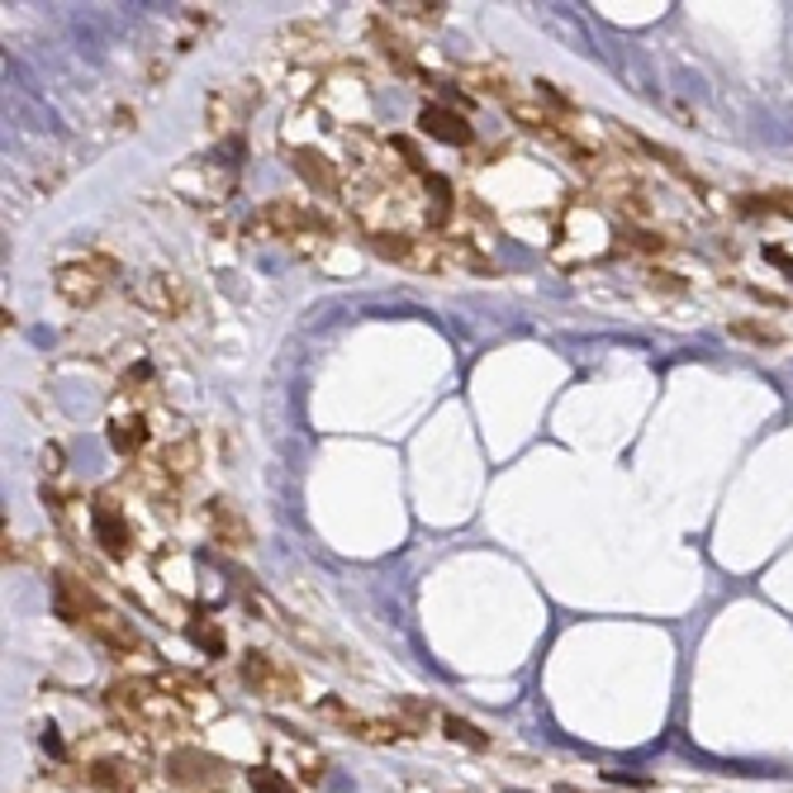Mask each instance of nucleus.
Listing matches in <instances>:
<instances>
[{
	"label": "nucleus",
	"mask_w": 793,
	"mask_h": 793,
	"mask_svg": "<svg viewBox=\"0 0 793 793\" xmlns=\"http://www.w3.org/2000/svg\"><path fill=\"white\" fill-rule=\"evenodd\" d=\"M381 10L390 14L395 24H442V14H446L442 0H395V5H381Z\"/></svg>",
	"instance_id": "nucleus-17"
},
{
	"label": "nucleus",
	"mask_w": 793,
	"mask_h": 793,
	"mask_svg": "<svg viewBox=\"0 0 793 793\" xmlns=\"http://www.w3.org/2000/svg\"><path fill=\"white\" fill-rule=\"evenodd\" d=\"M77 167V162H67V157H53V162H43L38 167V177H34V195H53L57 185L67 181V171Z\"/></svg>",
	"instance_id": "nucleus-23"
},
{
	"label": "nucleus",
	"mask_w": 793,
	"mask_h": 793,
	"mask_svg": "<svg viewBox=\"0 0 793 793\" xmlns=\"http://www.w3.org/2000/svg\"><path fill=\"white\" fill-rule=\"evenodd\" d=\"M319 717L338 723L342 732H352V737H362V741H399V737H409V732H404L395 717H390V723H376V717L348 709L342 699H324V703H319Z\"/></svg>",
	"instance_id": "nucleus-9"
},
{
	"label": "nucleus",
	"mask_w": 793,
	"mask_h": 793,
	"mask_svg": "<svg viewBox=\"0 0 793 793\" xmlns=\"http://www.w3.org/2000/svg\"><path fill=\"white\" fill-rule=\"evenodd\" d=\"M627 248H637V252H666L670 248V238H660V234H642V228H627Z\"/></svg>",
	"instance_id": "nucleus-24"
},
{
	"label": "nucleus",
	"mask_w": 793,
	"mask_h": 793,
	"mask_svg": "<svg viewBox=\"0 0 793 793\" xmlns=\"http://www.w3.org/2000/svg\"><path fill=\"white\" fill-rule=\"evenodd\" d=\"M766 257H770V262H780V267L789 271V276H793V257H789L784 248H766Z\"/></svg>",
	"instance_id": "nucleus-28"
},
{
	"label": "nucleus",
	"mask_w": 793,
	"mask_h": 793,
	"mask_svg": "<svg viewBox=\"0 0 793 793\" xmlns=\"http://www.w3.org/2000/svg\"><path fill=\"white\" fill-rule=\"evenodd\" d=\"M114 276H120V262H114L110 252H86L77 257V262H67V267H57V295L67 299L71 309H91L100 295L114 285Z\"/></svg>",
	"instance_id": "nucleus-2"
},
{
	"label": "nucleus",
	"mask_w": 793,
	"mask_h": 793,
	"mask_svg": "<svg viewBox=\"0 0 793 793\" xmlns=\"http://www.w3.org/2000/svg\"><path fill=\"white\" fill-rule=\"evenodd\" d=\"M442 727H446V737H452L456 746H471V751H485V746H489L485 732L475 727V723H466V717H456V713H446Z\"/></svg>",
	"instance_id": "nucleus-22"
},
{
	"label": "nucleus",
	"mask_w": 793,
	"mask_h": 793,
	"mask_svg": "<svg viewBox=\"0 0 793 793\" xmlns=\"http://www.w3.org/2000/svg\"><path fill=\"white\" fill-rule=\"evenodd\" d=\"M727 333L741 338V342H756V348H780V342H784L780 328H774V324H756V319H737Z\"/></svg>",
	"instance_id": "nucleus-20"
},
{
	"label": "nucleus",
	"mask_w": 793,
	"mask_h": 793,
	"mask_svg": "<svg viewBox=\"0 0 793 793\" xmlns=\"http://www.w3.org/2000/svg\"><path fill=\"white\" fill-rule=\"evenodd\" d=\"M110 446L120 456H138L143 446H148V423H143L138 414H128V418H110Z\"/></svg>",
	"instance_id": "nucleus-16"
},
{
	"label": "nucleus",
	"mask_w": 793,
	"mask_h": 793,
	"mask_svg": "<svg viewBox=\"0 0 793 793\" xmlns=\"http://www.w3.org/2000/svg\"><path fill=\"white\" fill-rule=\"evenodd\" d=\"M53 603H57V618H63V623H71L77 632L91 627V618L105 609V603L95 599V589L86 585V580H77L71 570H57V575H53Z\"/></svg>",
	"instance_id": "nucleus-6"
},
{
	"label": "nucleus",
	"mask_w": 793,
	"mask_h": 793,
	"mask_svg": "<svg viewBox=\"0 0 793 793\" xmlns=\"http://www.w3.org/2000/svg\"><path fill=\"white\" fill-rule=\"evenodd\" d=\"M91 528H95L100 552H105L110 560H128V556H134V528H128V518H124L120 503H110L105 495H100L91 503Z\"/></svg>",
	"instance_id": "nucleus-8"
},
{
	"label": "nucleus",
	"mask_w": 793,
	"mask_h": 793,
	"mask_svg": "<svg viewBox=\"0 0 793 793\" xmlns=\"http://www.w3.org/2000/svg\"><path fill=\"white\" fill-rule=\"evenodd\" d=\"M371 43H376L381 57H385V63H390L395 71H414V48H409V38L399 34L395 20H390L385 10L376 14V20H371Z\"/></svg>",
	"instance_id": "nucleus-13"
},
{
	"label": "nucleus",
	"mask_w": 793,
	"mask_h": 793,
	"mask_svg": "<svg viewBox=\"0 0 793 793\" xmlns=\"http://www.w3.org/2000/svg\"><path fill=\"white\" fill-rule=\"evenodd\" d=\"M86 637H95L105 652H114V656H138L143 652V637L134 632V623L128 618H120V613H110V609H100L95 618H91V627H86Z\"/></svg>",
	"instance_id": "nucleus-11"
},
{
	"label": "nucleus",
	"mask_w": 793,
	"mask_h": 793,
	"mask_svg": "<svg viewBox=\"0 0 793 793\" xmlns=\"http://www.w3.org/2000/svg\"><path fill=\"white\" fill-rule=\"evenodd\" d=\"M242 684H248L252 694L276 699V703L299 699V680H295V670H291V666H281V660H276V656H267V652H248V656H242Z\"/></svg>",
	"instance_id": "nucleus-4"
},
{
	"label": "nucleus",
	"mask_w": 793,
	"mask_h": 793,
	"mask_svg": "<svg viewBox=\"0 0 793 793\" xmlns=\"http://www.w3.org/2000/svg\"><path fill=\"white\" fill-rule=\"evenodd\" d=\"M191 642H195V646H205L209 656H224V652H228V642H224V627L214 623L209 613H200L195 623H191Z\"/></svg>",
	"instance_id": "nucleus-21"
},
{
	"label": "nucleus",
	"mask_w": 793,
	"mask_h": 793,
	"mask_svg": "<svg viewBox=\"0 0 793 793\" xmlns=\"http://www.w3.org/2000/svg\"><path fill=\"white\" fill-rule=\"evenodd\" d=\"M461 86H471V91H480L489 100H509V105H518L509 71H499V67H461Z\"/></svg>",
	"instance_id": "nucleus-15"
},
{
	"label": "nucleus",
	"mask_w": 793,
	"mask_h": 793,
	"mask_svg": "<svg viewBox=\"0 0 793 793\" xmlns=\"http://www.w3.org/2000/svg\"><path fill=\"white\" fill-rule=\"evenodd\" d=\"M86 784H100V789L128 793V789H134V774H128V766H114V760H95V766L86 770Z\"/></svg>",
	"instance_id": "nucleus-19"
},
{
	"label": "nucleus",
	"mask_w": 793,
	"mask_h": 793,
	"mask_svg": "<svg viewBox=\"0 0 793 793\" xmlns=\"http://www.w3.org/2000/svg\"><path fill=\"white\" fill-rule=\"evenodd\" d=\"M110 124H114V128H110V134H134V128H138V110H134V105H124V110H114V120H110Z\"/></svg>",
	"instance_id": "nucleus-26"
},
{
	"label": "nucleus",
	"mask_w": 793,
	"mask_h": 793,
	"mask_svg": "<svg viewBox=\"0 0 793 793\" xmlns=\"http://www.w3.org/2000/svg\"><path fill=\"white\" fill-rule=\"evenodd\" d=\"M252 784H257V789H262V793H295L291 784H285V780H281V774H271V770H262V766H257V770H252Z\"/></svg>",
	"instance_id": "nucleus-25"
},
{
	"label": "nucleus",
	"mask_w": 793,
	"mask_h": 793,
	"mask_svg": "<svg viewBox=\"0 0 793 793\" xmlns=\"http://www.w3.org/2000/svg\"><path fill=\"white\" fill-rule=\"evenodd\" d=\"M395 713H399L395 723H399L404 732H409V737H423L428 723H432V703L409 699V694H399V699H395Z\"/></svg>",
	"instance_id": "nucleus-18"
},
{
	"label": "nucleus",
	"mask_w": 793,
	"mask_h": 793,
	"mask_svg": "<svg viewBox=\"0 0 793 793\" xmlns=\"http://www.w3.org/2000/svg\"><path fill=\"white\" fill-rule=\"evenodd\" d=\"M134 299L157 319H185L191 314V285H185L181 271H148V276L138 281Z\"/></svg>",
	"instance_id": "nucleus-3"
},
{
	"label": "nucleus",
	"mask_w": 793,
	"mask_h": 793,
	"mask_svg": "<svg viewBox=\"0 0 793 793\" xmlns=\"http://www.w3.org/2000/svg\"><path fill=\"white\" fill-rule=\"evenodd\" d=\"M167 770H171V780L185 784L191 793H209V789H224V784H228V770H224L214 756L195 751V746H181V751H171Z\"/></svg>",
	"instance_id": "nucleus-7"
},
{
	"label": "nucleus",
	"mask_w": 793,
	"mask_h": 793,
	"mask_svg": "<svg viewBox=\"0 0 793 793\" xmlns=\"http://www.w3.org/2000/svg\"><path fill=\"white\" fill-rule=\"evenodd\" d=\"M646 281L660 285V291H675V295L684 291V281H675V271H646Z\"/></svg>",
	"instance_id": "nucleus-27"
},
{
	"label": "nucleus",
	"mask_w": 793,
	"mask_h": 793,
	"mask_svg": "<svg viewBox=\"0 0 793 793\" xmlns=\"http://www.w3.org/2000/svg\"><path fill=\"white\" fill-rule=\"evenodd\" d=\"M418 128H423L428 138H438V143H452V148H466V143L475 138L471 124L461 120L456 110H446V105H423V110H418Z\"/></svg>",
	"instance_id": "nucleus-12"
},
{
	"label": "nucleus",
	"mask_w": 793,
	"mask_h": 793,
	"mask_svg": "<svg viewBox=\"0 0 793 793\" xmlns=\"http://www.w3.org/2000/svg\"><path fill=\"white\" fill-rule=\"evenodd\" d=\"M205 518H209V537L228 546V552H252V523L238 513V503L228 499H209L205 503Z\"/></svg>",
	"instance_id": "nucleus-10"
},
{
	"label": "nucleus",
	"mask_w": 793,
	"mask_h": 793,
	"mask_svg": "<svg viewBox=\"0 0 793 793\" xmlns=\"http://www.w3.org/2000/svg\"><path fill=\"white\" fill-rule=\"evenodd\" d=\"M257 105H262V86H257V81H234V86L209 91L205 120H209L214 134H224V128H234V124H248Z\"/></svg>",
	"instance_id": "nucleus-5"
},
{
	"label": "nucleus",
	"mask_w": 793,
	"mask_h": 793,
	"mask_svg": "<svg viewBox=\"0 0 793 793\" xmlns=\"http://www.w3.org/2000/svg\"><path fill=\"white\" fill-rule=\"evenodd\" d=\"M262 224L271 228V238L285 242L295 252H324L333 242V228L314 205H299V200H271L262 209Z\"/></svg>",
	"instance_id": "nucleus-1"
},
{
	"label": "nucleus",
	"mask_w": 793,
	"mask_h": 793,
	"mask_svg": "<svg viewBox=\"0 0 793 793\" xmlns=\"http://www.w3.org/2000/svg\"><path fill=\"white\" fill-rule=\"evenodd\" d=\"M291 162H295V171H299V177H305L319 195H338V191H342L338 167L328 162L324 152H314V148H295V152H291Z\"/></svg>",
	"instance_id": "nucleus-14"
}]
</instances>
